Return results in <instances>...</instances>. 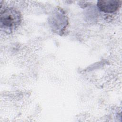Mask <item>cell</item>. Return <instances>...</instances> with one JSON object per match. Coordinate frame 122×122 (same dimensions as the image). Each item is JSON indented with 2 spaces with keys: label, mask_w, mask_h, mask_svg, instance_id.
<instances>
[{
  "label": "cell",
  "mask_w": 122,
  "mask_h": 122,
  "mask_svg": "<svg viewBox=\"0 0 122 122\" xmlns=\"http://www.w3.org/2000/svg\"><path fill=\"white\" fill-rule=\"evenodd\" d=\"M21 20L20 12L15 9L6 8L0 11V28L7 33H10L15 30L20 25Z\"/></svg>",
  "instance_id": "cell-1"
},
{
  "label": "cell",
  "mask_w": 122,
  "mask_h": 122,
  "mask_svg": "<svg viewBox=\"0 0 122 122\" xmlns=\"http://www.w3.org/2000/svg\"><path fill=\"white\" fill-rule=\"evenodd\" d=\"M121 4L119 1L114 0H98L97 6L99 9L105 13H113L119 8Z\"/></svg>",
  "instance_id": "cell-2"
}]
</instances>
